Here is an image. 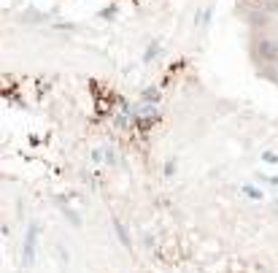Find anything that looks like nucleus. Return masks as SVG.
I'll return each mask as SVG.
<instances>
[{
	"label": "nucleus",
	"instance_id": "obj_1",
	"mask_svg": "<svg viewBox=\"0 0 278 273\" xmlns=\"http://www.w3.org/2000/svg\"><path fill=\"white\" fill-rule=\"evenodd\" d=\"M38 233H41V228L33 222L30 228H27L25 233V243H22V265L25 268H30L33 262H35V243H38Z\"/></svg>",
	"mask_w": 278,
	"mask_h": 273
},
{
	"label": "nucleus",
	"instance_id": "obj_2",
	"mask_svg": "<svg viewBox=\"0 0 278 273\" xmlns=\"http://www.w3.org/2000/svg\"><path fill=\"white\" fill-rule=\"evenodd\" d=\"M103 163L105 165H117V152H113V146H103Z\"/></svg>",
	"mask_w": 278,
	"mask_h": 273
},
{
	"label": "nucleus",
	"instance_id": "obj_3",
	"mask_svg": "<svg viewBox=\"0 0 278 273\" xmlns=\"http://www.w3.org/2000/svg\"><path fill=\"white\" fill-rule=\"evenodd\" d=\"M248 197H262V190H254V187H243Z\"/></svg>",
	"mask_w": 278,
	"mask_h": 273
},
{
	"label": "nucleus",
	"instance_id": "obj_4",
	"mask_svg": "<svg viewBox=\"0 0 278 273\" xmlns=\"http://www.w3.org/2000/svg\"><path fill=\"white\" fill-rule=\"evenodd\" d=\"M265 160H267V163H278V157L273 152H265Z\"/></svg>",
	"mask_w": 278,
	"mask_h": 273
}]
</instances>
